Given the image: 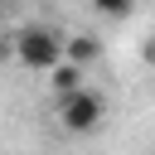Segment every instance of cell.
Listing matches in <instances>:
<instances>
[{
    "label": "cell",
    "instance_id": "6da1fadb",
    "mask_svg": "<svg viewBox=\"0 0 155 155\" xmlns=\"http://www.w3.org/2000/svg\"><path fill=\"white\" fill-rule=\"evenodd\" d=\"M15 58L34 73H53L68 58V39H58V29H48V24H29L15 34Z\"/></svg>",
    "mask_w": 155,
    "mask_h": 155
},
{
    "label": "cell",
    "instance_id": "7a4b0ae2",
    "mask_svg": "<svg viewBox=\"0 0 155 155\" xmlns=\"http://www.w3.org/2000/svg\"><path fill=\"white\" fill-rule=\"evenodd\" d=\"M102 116H107V102H102V92H92V87H82V92H73V97H63V102H58V126H63V131H73V136L97 131V126H102Z\"/></svg>",
    "mask_w": 155,
    "mask_h": 155
},
{
    "label": "cell",
    "instance_id": "3957f363",
    "mask_svg": "<svg viewBox=\"0 0 155 155\" xmlns=\"http://www.w3.org/2000/svg\"><path fill=\"white\" fill-rule=\"evenodd\" d=\"M82 78H87V68H78V63H68V58H63V63H58V68L48 73V82H53V92H58V102H63V97H73V92H82V87H87Z\"/></svg>",
    "mask_w": 155,
    "mask_h": 155
},
{
    "label": "cell",
    "instance_id": "277c9868",
    "mask_svg": "<svg viewBox=\"0 0 155 155\" xmlns=\"http://www.w3.org/2000/svg\"><path fill=\"white\" fill-rule=\"evenodd\" d=\"M97 53H102V44H97L92 34H78V39H68V63L87 68V63H97Z\"/></svg>",
    "mask_w": 155,
    "mask_h": 155
},
{
    "label": "cell",
    "instance_id": "5b68a950",
    "mask_svg": "<svg viewBox=\"0 0 155 155\" xmlns=\"http://www.w3.org/2000/svg\"><path fill=\"white\" fill-rule=\"evenodd\" d=\"M92 10L107 19H121V15H131V0H92Z\"/></svg>",
    "mask_w": 155,
    "mask_h": 155
},
{
    "label": "cell",
    "instance_id": "8992f818",
    "mask_svg": "<svg viewBox=\"0 0 155 155\" xmlns=\"http://www.w3.org/2000/svg\"><path fill=\"white\" fill-rule=\"evenodd\" d=\"M145 58H150V63H155V39H150V44H145Z\"/></svg>",
    "mask_w": 155,
    "mask_h": 155
}]
</instances>
